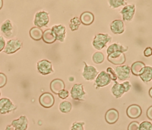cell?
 I'll use <instances>...</instances> for the list:
<instances>
[{"instance_id":"cell-23","label":"cell","mask_w":152,"mask_h":130,"mask_svg":"<svg viewBox=\"0 0 152 130\" xmlns=\"http://www.w3.org/2000/svg\"><path fill=\"white\" fill-rule=\"evenodd\" d=\"M145 66V65L143 62L135 61L132 64L131 67V71L133 74L135 76H140Z\"/></svg>"},{"instance_id":"cell-2","label":"cell","mask_w":152,"mask_h":130,"mask_svg":"<svg viewBox=\"0 0 152 130\" xmlns=\"http://www.w3.org/2000/svg\"><path fill=\"white\" fill-rule=\"evenodd\" d=\"M28 126V120L26 116L22 115L12 121L10 125L7 126L5 130H26Z\"/></svg>"},{"instance_id":"cell-10","label":"cell","mask_w":152,"mask_h":130,"mask_svg":"<svg viewBox=\"0 0 152 130\" xmlns=\"http://www.w3.org/2000/svg\"><path fill=\"white\" fill-rule=\"evenodd\" d=\"M111 79L109 75L106 72L102 71L100 72L96 77L95 80V84L98 87H104L109 84L111 82Z\"/></svg>"},{"instance_id":"cell-7","label":"cell","mask_w":152,"mask_h":130,"mask_svg":"<svg viewBox=\"0 0 152 130\" xmlns=\"http://www.w3.org/2000/svg\"><path fill=\"white\" fill-rule=\"evenodd\" d=\"M84 67L83 72V77L87 80H93L98 75V71L93 66H90L87 64V63L84 61Z\"/></svg>"},{"instance_id":"cell-24","label":"cell","mask_w":152,"mask_h":130,"mask_svg":"<svg viewBox=\"0 0 152 130\" xmlns=\"http://www.w3.org/2000/svg\"><path fill=\"white\" fill-rule=\"evenodd\" d=\"M42 39L43 41L47 44H52L56 40L55 37L52 32L51 29L46 30L43 32Z\"/></svg>"},{"instance_id":"cell-37","label":"cell","mask_w":152,"mask_h":130,"mask_svg":"<svg viewBox=\"0 0 152 130\" xmlns=\"http://www.w3.org/2000/svg\"><path fill=\"white\" fill-rule=\"evenodd\" d=\"M144 55L145 57H150L152 55V48L150 47H147L144 51Z\"/></svg>"},{"instance_id":"cell-28","label":"cell","mask_w":152,"mask_h":130,"mask_svg":"<svg viewBox=\"0 0 152 130\" xmlns=\"http://www.w3.org/2000/svg\"><path fill=\"white\" fill-rule=\"evenodd\" d=\"M59 108L61 112L68 113L71 110L72 105L71 102L68 101H63L59 104Z\"/></svg>"},{"instance_id":"cell-20","label":"cell","mask_w":152,"mask_h":130,"mask_svg":"<svg viewBox=\"0 0 152 130\" xmlns=\"http://www.w3.org/2000/svg\"><path fill=\"white\" fill-rule=\"evenodd\" d=\"M128 50V47H125L121 44L117 43H113L109 46L107 48L106 52L107 55H109L112 53L116 52H121L124 53Z\"/></svg>"},{"instance_id":"cell-34","label":"cell","mask_w":152,"mask_h":130,"mask_svg":"<svg viewBox=\"0 0 152 130\" xmlns=\"http://www.w3.org/2000/svg\"><path fill=\"white\" fill-rule=\"evenodd\" d=\"M139 126L140 124L138 122H131L128 126V130H139Z\"/></svg>"},{"instance_id":"cell-4","label":"cell","mask_w":152,"mask_h":130,"mask_svg":"<svg viewBox=\"0 0 152 130\" xmlns=\"http://www.w3.org/2000/svg\"><path fill=\"white\" fill-rule=\"evenodd\" d=\"M71 95L73 99L77 100H84L85 99L86 92L84 90L83 85L81 83L74 84L71 90Z\"/></svg>"},{"instance_id":"cell-21","label":"cell","mask_w":152,"mask_h":130,"mask_svg":"<svg viewBox=\"0 0 152 130\" xmlns=\"http://www.w3.org/2000/svg\"><path fill=\"white\" fill-rule=\"evenodd\" d=\"M94 15L93 13L88 11L84 12L80 15V21L85 25H89L94 21Z\"/></svg>"},{"instance_id":"cell-6","label":"cell","mask_w":152,"mask_h":130,"mask_svg":"<svg viewBox=\"0 0 152 130\" xmlns=\"http://www.w3.org/2000/svg\"><path fill=\"white\" fill-rule=\"evenodd\" d=\"M49 21L48 14L45 11H39L35 15L34 23L38 28L46 26Z\"/></svg>"},{"instance_id":"cell-32","label":"cell","mask_w":152,"mask_h":130,"mask_svg":"<svg viewBox=\"0 0 152 130\" xmlns=\"http://www.w3.org/2000/svg\"><path fill=\"white\" fill-rule=\"evenodd\" d=\"M84 122H75L72 124L71 130H84L83 125Z\"/></svg>"},{"instance_id":"cell-3","label":"cell","mask_w":152,"mask_h":130,"mask_svg":"<svg viewBox=\"0 0 152 130\" xmlns=\"http://www.w3.org/2000/svg\"><path fill=\"white\" fill-rule=\"evenodd\" d=\"M111 40L112 37L108 34L100 33L95 35L92 44L96 49L100 50L103 48Z\"/></svg>"},{"instance_id":"cell-41","label":"cell","mask_w":152,"mask_h":130,"mask_svg":"<svg viewBox=\"0 0 152 130\" xmlns=\"http://www.w3.org/2000/svg\"><path fill=\"white\" fill-rule=\"evenodd\" d=\"M2 4H3V1L2 0H0V9L2 6Z\"/></svg>"},{"instance_id":"cell-13","label":"cell","mask_w":152,"mask_h":130,"mask_svg":"<svg viewBox=\"0 0 152 130\" xmlns=\"http://www.w3.org/2000/svg\"><path fill=\"white\" fill-rule=\"evenodd\" d=\"M37 67L39 72L43 75L48 74L53 72L52 63L47 60H42L38 61Z\"/></svg>"},{"instance_id":"cell-18","label":"cell","mask_w":152,"mask_h":130,"mask_svg":"<svg viewBox=\"0 0 152 130\" xmlns=\"http://www.w3.org/2000/svg\"><path fill=\"white\" fill-rule=\"evenodd\" d=\"M110 30L113 34H120L124 31V24L122 20H115L110 24Z\"/></svg>"},{"instance_id":"cell-39","label":"cell","mask_w":152,"mask_h":130,"mask_svg":"<svg viewBox=\"0 0 152 130\" xmlns=\"http://www.w3.org/2000/svg\"><path fill=\"white\" fill-rule=\"evenodd\" d=\"M147 116L148 119L152 120V106L148 108L147 110Z\"/></svg>"},{"instance_id":"cell-19","label":"cell","mask_w":152,"mask_h":130,"mask_svg":"<svg viewBox=\"0 0 152 130\" xmlns=\"http://www.w3.org/2000/svg\"><path fill=\"white\" fill-rule=\"evenodd\" d=\"M119 112L115 109L108 110L105 114V120L109 124H113L118 120Z\"/></svg>"},{"instance_id":"cell-26","label":"cell","mask_w":152,"mask_h":130,"mask_svg":"<svg viewBox=\"0 0 152 130\" xmlns=\"http://www.w3.org/2000/svg\"><path fill=\"white\" fill-rule=\"evenodd\" d=\"M30 35L31 38L34 40H40L42 38L43 31L38 27H33L30 30Z\"/></svg>"},{"instance_id":"cell-22","label":"cell","mask_w":152,"mask_h":130,"mask_svg":"<svg viewBox=\"0 0 152 130\" xmlns=\"http://www.w3.org/2000/svg\"><path fill=\"white\" fill-rule=\"evenodd\" d=\"M139 76L144 82H150L152 79V67L145 66Z\"/></svg>"},{"instance_id":"cell-15","label":"cell","mask_w":152,"mask_h":130,"mask_svg":"<svg viewBox=\"0 0 152 130\" xmlns=\"http://www.w3.org/2000/svg\"><path fill=\"white\" fill-rule=\"evenodd\" d=\"M107 60L115 65L123 64L126 60L125 54L121 52H116L107 55Z\"/></svg>"},{"instance_id":"cell-5","label":"cell","mask_w":152,"mask_h":130,"mask_svg":"<svg viewBox=\"0 0 152 130\" xmlns=\"http://www.w3.org/2000/svg\"><path fill=\"white\" fill-rule=\"evenodd\" d=\"M17 106L14 105L10 99L2 98L0 99V113L5 115L15 110Z\"/></svg>"},{"instance_id":"cell-12","label":"cell","mask_w":152,"mask_h":130,"mask_svg":"<svg viewBox=\"0 0 152 130\" xmlns=\"http://www.w3.org/2000/svg\"><path fill=\"white\" fill-rule=\"evenodd\" d=\"M52 32L57 40L64 42L65 38L66 28L62 24L53 25L51 28Z\"/></svg>"},{"instance_id":"cell-31","label":"cell","mask_w":152,"mask_h":130,"mask_svg":"<svg viewBox=\"0 0 152 130\" xmlns=\"http://www.w3.org/2000/svg\"><path fill=\"white\" fill-rule=\"evenodd\" d=\"M139 130H152V124L148 121H144L140 124Z\"/></svg>"},{"instance_id":"cell-38","label":"cell","mask_w":152,"mask_h":130,"mask_svg":"<svg viewBox=\"0 0 152 130\" xmlns=\"http://www.w3.org/2000/svg\"><path fill=\"white\" fill-rule=\"evenodd\" d=\"M5 45L6 44H5V40L4 39L3 37L0 36V51H1L3 49H4Z\"/></svg>"},{"instance_id":"cell-11","label":"cell","mask_w":152,"mask_h":130,"mask_svg":"<svg viewBox=\"0 0 152 130\" xmlns=\"http://www.w3.org/2000/svg\"><path fill=\"white\" fill-rule=\"evenodd\" d=\"M39 100L40 105L46 108L52 107L55 102L53 96L48 92H45L42 94L39 97Z\"/></svg>"},{"instance_id":"cell-8","label":"cell","mask_w":152,"mask_h":130,"mask_svg":"<svg viewBox=\"0 0 152 130\" xmlns=\"http://www.w3.org/2000/svg\"><path fill=\"white\" fill-rule=\"evenodd\" d=\"M117 78L120 80H125L130 76L131 67L127 65L116 66L115 69Z\"/></svg>"},{"instance_id":"cell-25","label":"cell","mask_w":152,"mask_h":130,"mask_svg":"<svg viewBox=\"0 0 152 130\" xmlns=\"http://www.w3.org/2000/svg\"><path fill=\"white\" fill-rule=\"evenodd\" d=\"M12 25L11 22L9 20H7L5 21L1 26V31L7 37L10 36L12 34Z\"/></svg>"},{"instance_id":"cell-36","label":"cell","mask_w":152,"mask_h":130,"mask_svg":"<svg viewBox=\"0 0 152 130\" xmlns=\"http://www.w3.org/2000/svg\"><path fill=\"white\" fill-rule=\"evenodd\" d=\"M69 95V92L68 90H62V91H61L59 93H58V96L62 99H66V98H68Z\"/></svg>"},{"instance_id":"cell-1","label":"cell","mask_w":152,"mask_h":130,"mask_svg":"<svg viewBox=\"0 0 152 130\" xmlns=\"http://www.w3.org/2000/svg\"><path fill=\"white\" fill-rule=\"evenodd\" d=\"M131 88V84L129 81L124 82L122 83H119L115 82L111 89V90L115 97L116 98H121L124 93L128 92Z\"/></svg>"},{"instance_id":"cell-29","label":"cell","mask_w":152,"mask_h":130,"mask_svg":"<svg viewBox=\"0 0 152 130\" xmlns=\"http://www.w3.org/2000/svg\"><path fill=\"white\" fill-rule=\"evenodd\" d=\"M92 60L93 62L96 64H100L104 60V56L103 53L97 51L94 53L92 56Z\"/></svg>"},{"instance_id":"cell-40","label":"cell","mask_w":152,"mask_h":130,"mask_svg":"<svg viewBox=\"0 0 152 130\" xmlns=\"http://www.w3.org/2000/svg\"><path fill=\"white\" fill-rule=\"evenodd\" d=\"M148 93H149V95L150 96V97L152 98V87H151V88L150 89Z\"/></svg>"},{"instance_id":"cell-17","label":"cell","mask_w":152,"mask_h":130,"mask_svg":"<svg viewBox=\"0 0 152 130\" xmlns=\"http://www.w3.org/2000/svg\"><path fill=\"white\" fill-rule=\"evenodd\" d=\"M65 86L64 82H63V80L59 79H55L53 80L50 84V90L55 94L58 95V93L61 91L65 89Z\"/></svg>"},{"instance_id":"cell-35","label":"cell","mask_w":152,"mask_h":130,"mask_svg":"<svg viewBox=\"0 0 152 130\" xmlns=\"http://www.w3.org/2000/svg\"><path fill=\"white\" fill-rule=\"evenodd\" d=\"M7 81V76L5 74L2 73H0V87H4Z\"/></svg>"},{"instance_id":"cell-14","label":"cell","mask_w":152,"mask_h":130,"mask_svg":"<svg viewBox=\"0 0 152 130\" xmlns=\"http://www.w3.org/2000/svg\"><path fill=\"white\" fill-rule=\"evenodd\" d=\"M135 8L134 4L126 5L121 10L120 13L122 15L123 20L129 21H131L135 14Z\"/></svg>"},{"instance_id":"cell-30","label":"cell","mask_w":152,"mask_h":130,"mask_svg":"<svg viewBox=\"0 0 152 130\" xmlns=\"http://www.w3.org/2000/svg\"><path fill=\"white\" fill-rule=\"evenodd\" d=\"M108 4L110 7L112 8H116L121 6H125L126 3L124 0H109L108 1Z\"/></svg>"},{"instance_id":"cell-27","label":"cell","mask_w":152,"mask_h":130,"mask_svg":"<svg viewBox=\"0 0 152 130\" xmlns=\"http://www.w3.org/2000/svg\"><path fill=\"white\" fill-rule=\"evenodd\" d=\"M81 21H80V20L77 17H75L74 18H72V19H71L70 21H69V28L71 29V31H75V30H77L81 24Z\"/></svg>"},{"instance_id":"cell-42","label":"cell","mask_w":152,"mask_h":130,"mask_svg":"<svg viewBox=\"0 0 152 130\" xmlns=\"http://www.w3.org/2000/svg\"><path fill=\"white\" fill-rule=\"evenodd\" d=\"M0 96H1V92H0Z\"/></svg>"},{"instance_id":"cell-33","label":"cell","mask_w":152,"mask_h":130,"mask_svg":"<svg viewBox=\"0 0 152 130\" xmlns=\"http://www.w3.org/2000/svg\"><path fill=\"white\" fill-rule=\"evenodd\" d=\"M106 72L109 75L111 80L115 81L117 79L116 74L115 70L112 67H107L106 69Z\"/></svg>"},{"instance_id":"cell-16","label":"cell","mask_w":152,"mask_h":130,"mask_svg":"<svg viewBox=\"0 0 152 130\" xmlns=\"http://www.w3.org/2000/svg\"><path fill=\"white\" fill-rule=\"evenodd\" d=\"M141 113V108L138 105H131L129 106L126 109V115L129 118L132 119H135L140 117Z\"/></svg>"},{"instance_id":"cell-9","label":"cell","mask_w":152,"mask_h":130,"mask_svg":"<svg viewBox=\"0 0 152 130\" xmlns=\"http://www.w3.org/2000/svg\"><path fill=\"white\" fill-rule=\"evenodd\" d=\"M22 46V43L17 39L10 40L4 48V52L7 54H12L18 50Z\"/></svg>"}]
</instances>
